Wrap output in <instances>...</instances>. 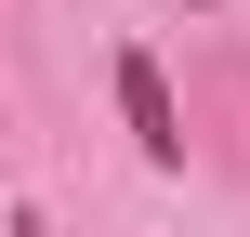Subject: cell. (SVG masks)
Instances as JSON below:
<instances>
[{
    "label": "cell",
    "instance_id": "cell-1",
    "mask_svg": "<svg viewBox=\"0 0 250 237\" xmlns=\"http://www.w3.org/2000/svg\"><path fill=\"white\" fill-rule=\"evenodd\" d=\"M119 106H132V145H145L158 172H185V106H171L158 53H119Z\"/></svg>",
    "mask_w": 250,
    "mask_h": 237
}]
</instances>
